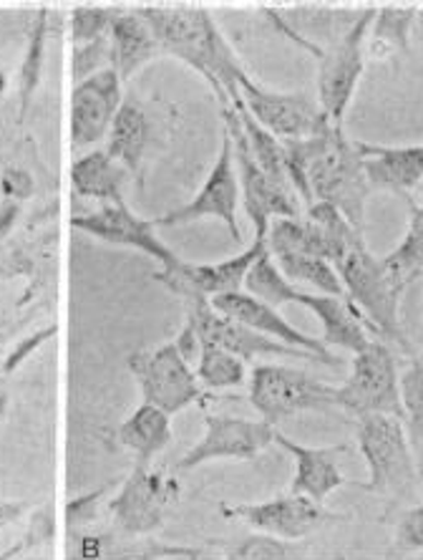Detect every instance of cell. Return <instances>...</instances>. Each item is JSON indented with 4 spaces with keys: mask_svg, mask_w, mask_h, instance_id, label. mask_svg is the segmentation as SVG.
I'll return each instance as SVG.
<instances>
[{
    "mask_svg": "<svg viewBox=\"0 0 423 560\" xmlns=\"http://www.w3.org/2000/svg\"><path fill=\"white\" fill-rule=\"evenodd\" d=\"M121 109V79L111 66L81 81L71 96V144L89 147L104 139Z\"/></svg>",
    "mask_w": 423,
    "mask_h": 560,
    "instance_id": "17",
    "label": "cell"
},
{
    "mask_svg": "<svg viewBox=\"0 0 423 560\" xmlns=\"http://www.w3.org/2000/svg\"><path fill=\"white\" fill-rule=\"evenodd\" d=\"M305 218L318 222L333 243L330 266L336 268L340 283L345 288V299L363 313V318L373 326L380 341H396L403 349H409L401 318H398L403 288L388 273L384 258H373L366 241H363V230L353 228L326 202H313L305 210Z\"/></svg>",
    "mask_w": 423,
    "mask_h": 560,
    "instance_id": "1",
    "label": "cell"
},
{
    "mask_svg": "<svg viewBox=\"0 0 423 560\" xmlns=\"http://www.w3.org/2000/svg\"><path fill=\"white\" fill-rule=\"evenodd\" d=\"M3 192L13 197H28L33 192V179L23 170H5L3 175Z\"/></svg>",
    "mask_w": 423,
    "mask_h": 560,
    "instance_id": "40",
    "label": "cell"
},
{
    "mask_svg": "<svg viewBox=\"0 0 423 560\" xmlns=\"http://www.w3.org/2000/svg\"><path fill=\"white\" fill-rule=\"evenodd\" d=\"M398 386H401L406 434H409L413 457L423 472V351L398 376Z\"/></svg>",
    "mask_w": 423,
    "mask_h": 560,
    "instance_id": "30",
    "label": "cell"
},
{
    "mask_svg": "<svg viewBox=\"0 0 423 560\" xmlns=\"http://www.w3.org/2000/svg\"><path fill=\"white\" fill-rule=\"evenodd\" d=\"M71 183L77 187L79 195L98 197V200H111V205H124L121 172L106 152H91L73 162Z\"/></svg>",
    "mask_w": 423,
    "mask_h": 560,
    "instance_id": "27",
    "label": "cell"
},
{
    "mask_svg": "<svg viewBox=\"0 0 423 560\" xmlns=\"http://www.w3.org/2000/svg\"><path fill=\"white\" fill-rule=\"evenodd\" d=\"M177 482L162 472H149L144 465L134 469L119 498L111 502V513L121 530L131 535L152 533L162 523L169 502L177 498Z\"/></svg>",
    "mask_w": 423,
    "mask_h": 560,
    "instance_id": "19",
    "label": "cell"
},
{
    "mask_svg": "<svg viewBox=\"0 0 423 560\" xmlns=\"http://www.w3.org/2000/svg\"><path fill=\"white\" fill-rule=\"evenodd\" d=\"M336 407L355 419L384 415L403 422L398 366L384 341L373 339L366 349L355 353L351 378L343 386H336Z\"/></svg>",
    "mask_w": 423,
    "mask_h": 560,
    "instance_id": "6",
    "label": "cell"
},
{
    "mask_svg": "<svg viewBox=\"0 0 423 560\" xmlns=\"http://www.w3.org/2000/svg\"><path fill=\"white\" fill-rule=\"evenodd\" d=\"M5 411V394H0V415Z\"/></svg>",
    "mask_w": 423,
    "mask_h": 560,
    "instance_id": "45",
    "label": "cell"
},
{
    "mask_svg": "<svg viewBox=\"0 0 423 560\" xmlns=\"http://www.w3.org/2000/svg\"><path fill=\"white\" fill-rule=\"evenodd\" d=\"M26 510H28V505H23V502H0V528L19 521Z\"/></svg>",
    "mask_w": 423,
    "mask_h": 560,
    "instance_id": "42",
    "label": "cell"
},
{
    "mask_svg": "<svg viewBox=\"0 0 423 560\" xmlns=\"http://www.w3.org/2000/svg\"><path fill=\"white\" fill-rule=\"evenodd\" d=\"M79 558H84V560L102 558V540H98V538H84V540H81Z\"/></svg>",
    "mask_w": 423,
    "mask_h": 560,
    "instance_id": "43",
    "label": "cell"
},
{
    "mask_svg": "<svg viewBox=\"0 0 423 560\" xmlns=\"http://www.w3.org/2000/svg\"><path fill=\"white\" fill-rule=\"evenodd\" d=\"M268 253L265 241H252V245L239 255H232L230 260L214 262V266H189L181 260L179 268L160 270L156 280L177 293L181 301L199 295V299H218L225 293H239L245 288V278L260 255Z\"/></svg>",
    "mask_w": 423,
    "mask_h": 560,
    "instance_id": "15",
    "label": "cell"
},
{
    "mask_svg": "<svg viewBox=\"0 0 423 560\" xmlns=\"http://www.w3.org/2000/svg\"><path fill=\"white\" fill-rule=\"evenodd\" d=\"M15 215H19V205L5 202L3 210H0V235L8 233V228H11L15 222Z\"/></svg>",
    "mask_w": 423,
    "mask_h": 560,
    "instance_id": "44",
    "label": "cell"
},
{
    "mask_svg": "<svg viewBox=\"0 0 423 560\" xmlns=\"http://www.w3.org/2000/svg\"><path fill=\"white\" fill-rule=\"evenodd\" d=\"M212 308L227 316L237 324H243L247 328H252L255 334L268 336V339H275L280 343L290 346V349L313 353L315 359H320V364L326 366H340V359L330 357L328 346L320 339H313V336L297 331L293 324H287L285 318L280 316L278 308L268 306V303L252 299L250 293L239 291V293H225L212 299Z\"/></svg>",
    "mask_w": 423,
    "mask_h": 560,
    "instance_id": "16",
    "label": "cell"
},
{
    "mask_svg": "<svg viewBox=\"0 0 423 560\" xmlns=\"http://www.w3.org/2000/svg\"><path fill=\"white\" fill-rule=\"evenodd\" d=\"M419 189H421V208H423V183H421V187H419Z\"/></svg>",
    "mask_w": 423,
    "mask_h": 560,
    "instance_id": "46",
    "label": "cell"
},
{
    "mask_svg": "<svg viewBox=\"0 0 423 560\" xmlns=\"http://www.w3.org/2000/svg\"><path fill=\"white\" fill-rule=\"evenodd\" d=\"M278 270L285 276L290 283L310 285L320 295H336V299H345V288L340 283L336 268L328 260L308 258V255H270Z\"/></svg>",
    "mask_w": 423,
    "mask_h": 560,
    "instance_id": "29",
    "label": "cell"
},
{
    "mask_svg": "<svg viewBox=\"0 0 423 560\" xmlns=\"http://www.w3.org/2000/svg\"><path fill=\"white\" fill-rule=\"evenodd\" d=\"M378 8H366L333 46L318 54V104L333 125H343L345 109L366 66V40Z\"/></svg>",
    "mask_w": 423,
    "mask_h": 560,
    "instance_id": "8",
    "label": "cell"
},
{
    "mask_svg": "<svg viewBox=\"0 0 423 560\" xmlns=\"http://www.w3.org/2000/svg\"><path fill=\"white\" fill-rule=\"evenodd\" d=\"M239 183H237V170H235V154H232V142L227 131L222 135V150L218 162L207 177L202 189L195 195L192 202L181 205V208L167 212L164 218L152 220L154 228H172V225H185V222H192L199 218H220L230 228L235 243L243 241L237 225V202H239Z\"/></svg>",
    "mask_w": 423,
    "mask_h": 560,
    "instance_id": "13",
    "label": "cell"
},
{
    "mask_svg": "<svg viewBox=\"0 0 423 560\" xmlns=\"http://www.w3.org/2000/svg\"><path fill=\"white\" fill-rule=\"evenodd\" d=\"M71 228L84 230V233L98 237V241L127 245V248H137L152 255L154 260H160L162 270H174L181 262L179 255L156 237L154 222L137 218L127 205H106V208L94 212V215L73 218Z\"/></svg>",
    "mask_w": 423,
    "mask_h": 560,
    "instance_id": "18",
    "label": "cell"
},
{
    "mask_svg": "<svg viewBox=\"0 0 423 560\" xmlns=\"http://www.w3.org/2000/svg\"><path fill=\"white\" fill-rule=\"evenodd\" d=\"M275 442L282 450L290 452L295 459V477H293V495H303L313 502L326 500L330 492H336L340 485H345V477L338 467V457L348 452V444H336V447H303L275 432Z\"/></svg>",
    "mask_w": 423,
    "mask_h": 560,
    "instance_id": "20",
    "label": "cell"
},
{
    "mask_svg": "<svg viewBox=\"0 0 423 560\" xmlns=\"http://www.w3.org/2000/svg\"><path fill=\"white\" fill-rule=\"evenodd\" d=\"M104 492H106V488L91 492V495L77 498L73 502H69V508H66V517H69V525H81V523L91 521V517H94V513H96V505H98V500H102Z\"/></svg>",
    "mask_w": 423,
    "mask_h": 560,
    "instance_id": "39",
    "label": "cell"
},
{
    "mask_svg": "<svg viewBox=\"0 0 423 560\" xmlns=\"http://www.w3.org/2000/svg\"><path fill=\"white\" fill-rule=\"evenodd\" d=\"M308 189L313 202L336 208L353 228L363 230L371 185L363 167L361 142H351L343 127L330 125L315 137V152L308 164Z\"/></svg>",
    "mask_w": 423,
    "mask_h": 560,
    "instance_id": "3",
    "label": "cell"
},
{
    "mask_svg": "<svg viewBox=\"0 0 423 560\" xmlns=\"http://www.w3.org/2000/svg\"><path fill=\"white\" fill-rule=\"evenodd\" d=\"M301 550L293 542L270 538V535H250L230 548L227 560H297Z\"/></svg>",
    "mask_w": 423,
    "mask_h": 560,
    "instance_id": "35",
    "label": "cell"
},
{
    "mask_svg": "<svg viewBox=\"0 0 423 560\" xmlns=\"http://www.w3.org/2000/svg\"><path fill=\"white\" fill-rule=\"evenodd\" d=\"M222 515L235 517L270 538L295 542L318 530L322 523L336 521L320 502H313L303 495H282L275 500L252 502V505H222Z\"/></svg>",
    "mask_w": 423,
    "mask_h": 560,
    "instance_id": "14",
    "label": "cell"
},
{
    "mask_svg": "<svg viewBox=\"0 0 423 560\" xmlns=\"http://www.w3.org/2000/svg\"><path fill=\"white\" fill-rule=\"evenodd\" d=\"M355 424L359 450L368 465V482H361L359 488L378 495H398L411 488L416 477V457L401 419L371 415L355 419Z\"/></svg>",
    "mask_w": 423,
    "mask_h": 560,
    "instance_id": "5",
    "label": "cell"
},
{
    "mask_svg": "<svg viewBox=\"0 0 423 560\" xmlns=\"http://www.w3.org/2000/svg\"><path fill=\"white\" fill-rule=\"evenodd\" d=\"M222 119H225V131L232 142V154H235L239 195H243L245 212L255 228V241H265L272 220H295L305 215L301 208V197L290 192V189L278 187L272 179H268V175H265L260 167H257L235 106H225V109H222Z\"/></svg>",
    "mask_w": 423,
    "mask_h": 560,
    "instance_id": "4",
    "label": "cell"
},
{
    "mask_svg": "<svg viewBox=\"0 0 423 560\" xmlns=\"http://www.w3.org/2000/svg\"><path fill=\"white\" fill-rule=\"evenodd\" d=\"M239 102L257 125L268 129L280 142L318 137L333 125L308 92H268L250 77L239 81Z\"/></svg>",
    "mask_w": 423,
    "mask_h": 560,
    "instance_id": "9",
    "label": "cell"
},
{
    "mask_svg": "<svg viewBox=\"0 0 423 560\" xmlns=\"http://www.w3.org/2000/svg\"><path fill=\"white\" fill-rule=\"evenodd\" d=\"M416 21L413 5H384L376 11L371 23L366 56L373 61L393 59L396 54L409 56L411 51V26Z\"/></svg>",
    "mask_w": 423,
    "mask_h": 560,
    "instance_id": "25",
    "label": "cell"
},
{
    "mask_svg": "<svg viewBox=\"0 0 423 560\" xmlns=\"http://www.w3.org/2000/svg\"><path fill=\"white\" fill-rule=\"evenodd\" d=\"M54 334H56V326H51V328H44V331H40V334H36V336H33V339H26V341H23V343L19 346V349H15V351H13V357L5 361L3 372H11V369H15V366H19V364H21V361H23V359H26V357H28V353H31L33 349H36V346H38V343H44V341L48 339V336H54Z\"/></svg>",
    "mask_w": 423,
    "mask_h": 560,
    "instance_id": "41",
    "label": "cell"
},
{
    "mask_svg": "<svg viewBox=\"0 0 423 560\" xmlns=\"http://www.w3.org/2000/svg\"><path fill=\"white\" fill-rule=\"evenodd\" d=\"M149 139V121L146 114L134 102H124L119 114H116L114 125H111V144L106 154L116 162H124L127 167L137 170L141 162V154H144Z\"/></svg>",
    "mask_w": 423,
    "mask_h": 560,
    "instance_id": "28",
    "label": "cell"
},
{
    "mask_svg": "<svg viewBox=\"0 0 423 560\" xmlns=\"http://www.w3.org/2000/svg\"><path fill=\"white\" fill-rule=\"evenodd\" d=\"M111 66V44L109 38H96L91 44L77 46V54H73V77H77V84L86 81L94 73L109 69Z\"/></svg>",
    "mask_w": 423,
    "mask_h": 560,
    "instance_id": "37",
    "label": "cell"
},
{
    "mask_svg": "<svg viewBox=\"0 0 423 560\" xmlns=\"http://www.w3.org/2000/svg\"><path fill=\"white\" fill-rule=\"evenodd\" d=\"M137 15L152 31L162 51L177 56L210 81L222 109L239 98V81L247 73L204 8L144 5Z\"/></svg>",
    "mask_w": 423,
    "mask_h": 560,
    "instance_id": "2",
    "label": "cell"
},
{
    "mask_svg": "<svg viewBox=\"0 0 423 560\" xmlns=\"http://www.w3.org/2000/svg\"><path fill=\"white\" fill-rule=\"evenodd\" d=\"M398 550H423V505L403 513L396 528Z\"/></svg>",
    "mask_w": 423,
    "mask_h": 560,
    "instance_id": "38",
    "label": "cell"
},
{
    "mask_svg": "<svg viewBox=\"0 0 423 560\" xmlns=\"http://www.w3.org/2000/svg\"><path fill=\"white\" fill-rule=\"evenodd\" d=\"M129 369L144 394V405L162 409L169 417L204 397L202 384L174 341L160 346L156 351L134 353L129 359Z\"/></svg>",
    "mask_w": 423,
    "mask_h": 560,
    "instance_id": "10",
    "label": "cell"
},
{
    "mask_svg": "<svg viewBox=\"0 0 423 560\" xmlns=\"http://www.w3.org/2000/svg\"><path fill=\"white\" fill-rule=\"evenodd\" d=\"M250 405L262 422L280 424L303 411H326L336 407V386L280 364L255 366L250 382Z\"/></svg>",
    "mask_w": 423,
    "mask_h": 560,
    "instance_id": "7",
    "label": "cell"
},
{
    "mask_svg": "<svg viewBox=\"0 0 423 560\" xmlns=\"http://www.w3.org/2000/svg\"><path fill=\"white\" fill-rule=\"evenodd\" d=\"M363 167L371 189L411 192L423 183V144L411 147H378L363 144Z\"/></svg>",
    "mask_w": 423,
    "mask_h": 560,
    "instance_id": "22",
    "label": "cell"
},
{
    "mask_svg": "<svg viewBox=\"0 0 423 560\" xmlns=\"http://www.w3.org/2000/svg\"><path fill=\"white\" fill-rule=\"evenodd\" d=\"M275 427L262 419L239 417H204V436L185 457L179 459V469H195L212 459H255L275 442Z\"/></svg>",
    "mask_w": 423,
    "mask_h": 560,
    "instance_id": "11",
    "label": "cell"
},
{
    "mask_svg": "<svg viewBox=\"0 0 423 560\" xmlns=\"http://www.w3.org/2000/svg\"><path fill=\"white\" fill-rule=\"evenodd\" d=\"M270 255H308V258L328 260L333 258V243L326 230L310 218H278L270 222L268 237H265Z\"/></svg>",
    "mask_w": 423,
    "mask_h": 560,
    "instance_id": "24",
    "label": "cell"
},
{
    "mask_svg": "<svg viewBox=\"0 0 423 560\" xmlns=\"http://www.w3.org/2000/svg\"><path fill=\"white\" fill-rule=\"evenodd\" d=\"M119 440L124 447L134 450L139 465H144L172 442V419L162 409L141 405L127 422L119 427Z\"/></svg>",
    "mask_w": 423,
    "mask_h": 560,
    "instance_id": "26",
    "label": "cell"
},
{
    "mask_svg": "<svg viewBox=\"0 0 423 560\" xmlns=\"http://www.w3.org/2000/svg\"><path fill=\"white\" fill-rule=\"evenodd\" d=\"M44 46H46V15L40 13L36 26L31 31L26 61L21 66V114L28 112L31 96L40 81V66H44Z\"/></svg>",
    "mask_w": 423,
    "mask_h": 560,
    "instance_id": "34",
    "label": "cell"
},
{
    "mask_svg": "<svg viewBox=\"0 0 423 560\" xmlns=\"http://www.w3.org/2000/svg\"><path fill=\"white\" fill-rule=\"evenodd\" d=\"M297 303L318 316L320 326H322L320 341L326 346H338V349L353 351V357H355V353L366 349V346L373 341L371 334L376 336L373 326L366 318H363V313L355 308L348 299H336V295H320V293L313 295V293L303 291Z\"/></svg>",
    "mask_w": 423,
    "mask_h": 560,
    "instance_id": "21",
    "label": "cell"
},
{
    "mask_svg": "<svg viewBox=\"0 0 423 560\" xmlns=\"http://www.w3.org/2000/svg\"><path fill=\"white\" fill-rule=\"evenodd\" d=\"M388 273L403 288L423 276V208L411 205V222L401 245L384 258Z\"/></svg>",
    "mask_w": 423,
    "mask_h": 560,
    "instance_id": "31",
    "label": "cell"
},
{
    "mask_svg": "<svg viewBox=\"0 0 423 560\" xmlns=\"http://www.w3.org/2000/svg\"><path fill=\"white\" fill-rule=\"evenodd\" d=\"M245 291L252 295V299L268 303V306L278 308L282 303H297L301 299V288H295L290 280L280 273L275 262H272L270 253H265L257 258L250 273L245 278Z\"/></svg>",
    "mask_w": 423,
    "mask_h": 560,
    "instance_id": "32",
    "label": "cell"
},
{
    "mask_svg": "<svg viewBox=\"0 0 423 560\" xmlns=\"http://www.w3.org/2000/svg\"><path fill=\"white\" fill-rule=\"evenodd\" d=\"M111 44V69L119 79H129L131 73L141 69L152 56L162 51L152 31L137 13L116 15L109 31Z\"/></svg>",
    "mask_w": 423,
    "mask_h": 560,
    "instance_id": "23",
    "label": "cell"
},
{
    "mask_svg": "<svg viewBox=\"0 0 423 560\" xmlns=\"http://www.w3.org/2000/svg\"><path fill=\"white\" fill-rule=\"evenodd\" d=\"M114 19L116 15L111 11H106V8H77L71 15V28L77 46H84L96 38L109 36Z\"/></svg>",
    "mask_w": 423,
    "mask_h": 560,
    "instance_id": "36",
    "label": "cell"
},
{
    "mask_svg": "<svg viewBox=\"0 0 423 560\" xmlns=\"http://www.w3.org/2000/svg\"><path fill=\"white\" fill-rule=\"evenodd\" d=\"M195 374L199 378V384H202V389L220 392V389H232V386L243 384L247 376V369H245V361L232 357L230 351L212 343H202Z\"/></svg>",
    "mask_w": 423,
    "mask_h": 560,
    "instance_id": "33",
    "label": "cell"
},
{
    "mask_svg": "<svg viewBox=\"0 0 423 560\" xmlns=\"http://www.w3.org/2000/svg\"><path fill=\"white\" fill-rule=\"evenodd\" d=\"M187 306V320H192L199 341L202 343H212L220 346V349L230 351L232 357L250 361L255 357H282V359H308V361H318L313 353L290 349V346L280 343L275 339H268V336L255 334L252 328H247L237 320H232L227 316H222L212 308L210 299H199V295H192V299H185Z\"/></svg>",
    "mask_w": 423,
    "mask_h": 560,
    "instance_id": "12",
    "label": "cell"
}]
</instances>
